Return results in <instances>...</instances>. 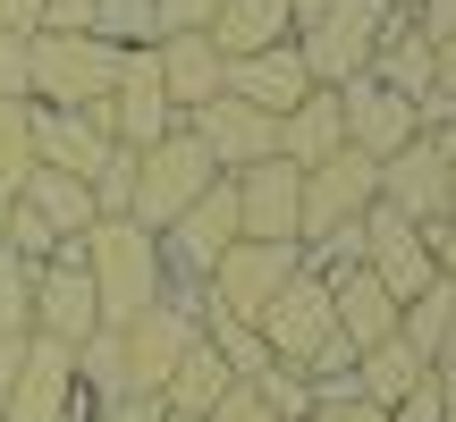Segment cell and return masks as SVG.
Masks as SVG:
<instances>
[{"mask_svg":"<svg viewBox=\"0 0 456 422\" xmlns=\"http://www.w3.org/2000/svg\"><path fill=\"white\" fill-rule=\"evenodd\" d=\"M77 262L94 279V304H102V329H127L144 304L169 296V262H161V237H144L135 220H94L77 237Z\"/></svg>","mask_w":456,"mask_h":422,"instance_id":"6da1fadb","label":"cell"},{"mask_svg":"<svg viewBox=\"0 0 456 422\" xmlns=\"http://www.w3.org/2000/svg\"><path fill=\"white\" fill-rule=\"evenodd\" d=\"M118 60L127 51L102 43V34H34L26 43V101H43V110H94V101H110Z\"/></svg>","mask_w":456,"mask_h":422,"instance_id":"7a4b0ae2","label":"cell"},{"mask_svg":"<svg viewBox=\"0 0 456 422\" xmlns=\"http://www.w3.org/2000/svg\"><path fill=\"white\" fill-rule=\"evenodd\" d=\"M212 178H220V169L203 161V144H195V135H186V127H169L161 144H144V152H135L127 220L144 228V237H161V228L178 220V211L195 203V195H203V186H212Z\"/></svg>","mask_w":456,"mask_h":422,"instance_id":"3957f363","label":"cell"},{"mask_svg":"<svg viewBox=\"0 0 456 422\" xmlns=\"http://www.w3.org/2000/svg\"><path fill=\"white\" fill-rule=\"evenodd\" d=\"M296 254H313V245H330L338 228H355L363 211L380 203V161H363L355 144L338 152V161H322V169H296Z\"/></svg>","mask_w":456,"mask_h":422,"instance_id":"277c9868","label":"cell"},{"mask_svg":"<svg viewBox=\"0 0 456 422\" xmlns=\"http://www.w3.org/2000/svg\"><path fill=\"white\" fill-rule=\"evenodd\" d=\"M203 338V288H169L161 304H144L127 329H118V355H127V389L161 397V380L178 372V355Z\"/></svg>","mask_w":456,"mask_h":422,"instance_id":"5b68a950","label":"cell"},{"mask_svg":"<svg viewBox=\"0 0 456 422\" xmlns=\"http://www.w3.org/2000/svg\"><path fill=\"white\" fill-rule=\"evenodd\" d=\"M380 17H389L380 0H330L322 17H305V26L288 34L296 60H305V77H313V85H330V93H338V85H355L363 68H372Z\"/></svg>","mask_w":456,"mask_h":422,"instance_id":"8992f818","label":"cell"},{"mask_svg":"<svg viewBox=\"0 0 456 422\" xmlns=\"http://www.w3.org/2000/svg\"><path fill=\"white\" fill-rule=\"evenodd\" d=\"M355 262L397 296V304H414V296L440 279V262H431V237L406 220V211H389V203H372V211L355 220Z\"/></svg>","mask_w":456,"mask_h":422,"instance_id":"52a82bcc","label":"cell"},{"mask_svg":"<svg viewBox=\"0 0 456 422\" xmlns=\"http://www.w3.org/2000/svg\"><path fill=\"white\" fill-rule=\"evenodd\" d=\"M296 245H254V237H237L228 254L203 271V312H228V321H262V304H271L279 288H288V271H296Z\"/></svg>","mask_w":456,"mask_h":422,"instance_id":"ba28073f","label":"cell"},{"mask_svg":"<svg viewBox=\"0 0 456 422\" xmlns=\"http://www.w3.org/2000/svg\"><path fill=\"white\" fill-rule=\"evenodd\" d=\"M237 245V186L212 178L178 220L161 228V262H169V288H203V271Z\"/></svg>","mask_w":456,"mask_h":422,"instance_id":"9c48e42d","label":"cell"},{"mask_svg":"<svg viewBox=\"0 0 456 422\" xmlns=\"http://www.w3.org/2000/svg\"><path fill=\"white\" fill-rule=\"evenodd\" d=\"M262 346H271V363H305L322 338H338V321H330V279L313 271V262H296L288 271V288L262 304Z\"/></svg>","mask_w":456,"mask_h":422,"instance_id":"30bf717a","label":"cell"},{"mask_svg":"<svg viewBox=\"0 0 456 422\" xmlns=\"http://www.w3.org/2000/svg\"><path fill=\"white\" fill-rule=\"evenodd\" d=\"M94 397L77 389V346H51V338H26V372H17L0 422H85Z\"/></svg>","mask_w":456,"mask_h":422,"instance_id":"8fae6325","label":"cell"},{"mask_svg":"<svg viewBox=\"0 0 456 422\" xmlns=\"http://www.w3.org/2000/svg\"><path fill=\"white\" fill-rule=\"evenodd\" d=\"M102 127H110V144H127V152H144V144H161L169 127H186V118L169 110V93H161L152 43L118 60V85H110V101H102Z\"/></svg>","mask_w":456,"mask_h":422,"instance_id":"7c38bea8","label":"cell"},{"mask_svg":"<svg viewBox=\"0 0 456 422\" xmlns=\"http://www.w3.org/2000/svg\"><path fill=\"white\" fill-rule=\"evenodd\" d=\"M186 135L203 144V161H212L220 178H237V169H254V161H279V118H262L254 101H237V93L203 101V110L186 118Z\"/></svg>","mask_w":456,"mask_h":422,"instance_id":"4fadbf2b","label":"cell"},{"mask_svg":"<svg viewBox=\"0 0 456 422\" xmlns=\"http://www.w3.org/2000/svg\"><path fill=\"white\" fill-rule=\"evenodd\" d=\"M94 329H102V304H94V279H85L77 245H68L60 262H43V271H34V338L85 346Z\"/></svg>","mask_w":456,"mask_h":422,"instance_id":"5bb4252c","label":"cell"},{"mask_svg":"<svg viewBox=\"0 0 456 422\" xmlns=\"http://www.w3.org/2000/svg\"><path fill=\"white\" fill-rule=\"evenodd\" d=\"M338 118H346V144H355L363 161H389L397 144H414V135H423L414 101H406V93H389L380 77H355V85H338Z\"/></svg>","mask_w":456,"mask_h":422,"instance_id":"9a60e30c","label":"cell"},{"mask_svg":"<svg viewBox=\"0 0 456 422\" xmlns=\"http://www.w3.org/2000/svg\"><path fill=\"white\" fill-rule=\"evenodd\" d=\"M380 203L406 211L414 228L448 220V152L431 144V135H414V144H397L389 161H380Z\"/></svg>","mask_w":456,"mask_h":422,"instance_id":"2e32d148","label":"cell"},{"mask_svg":"<svg viewBox=\"0 0 456 422\" xmlns=\"http://www.w3.org/2000/svg\"><path fill=\"white\" fill-rule=\"evenodd\" d=\"M237 237H254V245H296V169L288 161H254V169H237Z\"/></svg>","mask_w":456,"mask_h":422,"instance_id":"e0dca14e","label":"cell"},{"mask_svg":"<svg viewBox=\"0 0 456 422\" xmlns=\"http://www.w3.org/2000/svg\"><path fill=\"white\" fill-rule=\"evenodd\" d=\"M330 279V321H338V338L355 346H380V338H397V296L380 288L363 262H338V271H322Z\"/></svg>","mask_w":456,"mask_h":422,"instance_id":"ac0fdd59","label":"cell"},{"mask_svg":"<svg viewBox=\"0 0 456 422\" xmlns=\"http://www.w3.org/2000/svg\"><path fill=\"white\" fill-rule=\"evenodd\" d=\"M220 93H237V101H254L262 118H288L296 101L313 93V77H305V60H296V43H271V51H254V60H228V77H220Z\"/></svg>","mask_w":456,"mask_h":422,"instance_id":"d6986e66","label":"cell"},{"mask_svg":"<svg viewBox=\"0 0 456 422\" xmlns=\"http://www.w3.org/2000/svg\"><path fill=\"white\" fill-rule=\"evenodd\" d=\"M152 60H161V93H169V110H178V118H195L203 101H220L228 60L212 51V34H161Z\"/></svg>","mask_w":456,"mask_h":422,"instance_id":"ffe728a7","label":"cell"},{"mask_svg":"<svg viewBox=\"0 0 456 422\" xmlns=\"http://www.w3.org/2000/svg\"><path fill=\"white\" fill-rule=\"evenodd\" d=\"M363 77H380L389 93H406L414 110H423V93H431V34L414 26V9L380 17V43H372V68H363Z\"/></svg>","mask_w":456,"mask_h":422,"instance_id":"44dd1931","label":"cell"},{"mask_svg":"<svg viewBox=\"0 0 456 422\" xmlns=\"http://www.w3.org/2000/svg\"><path fill=\"white\" fill-rule=\"evenodd\" d=\"M338 152H346L338 93H330V85H313V93L279 118V161H288V169H322V161H338Z\"/></svg>","mask_w":456,"mask_h":422,"instance_id":"7402d4cb","label":"cell"},{"mask_svg":"<svg viewBox=\"0 0 456 422\" xmlns=\"http://www.w3.org/2000/svg\"><path fill=\"white\" fill-rule=\"evenodd\" d=\"M203 34H212L220 60H254V51H271V43L296 34V9H288V0H220V17Z\"/></svg>","mask_w":456,"mask_h":422,"instance_id":"603a6c76","label":"cell"},{"mask_svg":"<svg viewBox=\"0 0 456 422\" xmlns=\"http://www.w3.org/2000/svg\"><path fill=\"white\" fill-rule=\"evenodd\" d=\"M228 389H237V380H228V363H220L212 346L195 338V346L178 355V372L161 380V397H152V406H161V422H203V414H212Z\"/></svg>","mask_w":456,"mask_h":422,"instance_id":"cb8c5ba5","label":"cell"},{"mask_svg":"<svg viewBox=\"0 0 456 422\" xmlns=\"http://www.w3.org/2000/svg\"><path fill=\"white\" fill-rule=\"evenodd\" d=\"M17 203H26V211H34V220H43V228H51L60 245H77L85 228L102 220L94 186H85V178H68V169H34V178H26V195H17Z\"/></svg>","mask_w":456,"mask_h":422,"instance_id":"d4e9b609","label":"cell"},{"mask_svg":"<svg viewBox=\"0 0 456 422\" xmlns=\"http://www.w3.org/2000/svg\"><path fill=\"white\" fill-rule=\"evenodd\" d=\"M423 372H431V363L414 355L406 338H380V346H363V355H355V380H346V389H355L363 406H380V414H389L397 397H414V389H423Z\"/></svg>","mask_w":456,"mask_h":422,"instance_id":"484cf974","label":"cell"},{"mask_svg":"<svg viewBox=\"0 0 456 422\" xmlns=\"http://www.w3.org/2000/svg\"><path fill=\"white\" fill-rule=\"evenodd\" d=\"M448 329H456V288H448V279H431V288L414 296V304H397V338H406L423 363H440Z\"/></svg>","mask_w":456,"mask_h":422,"instance_id":"4316f807","label":"cell"},{"mask_svg":"<svg viewBox=\"0 0 456 422\" xmlns=\"http://www.w3.org/2000/svg\"><path fill=\"white\" fill-rule=\"evenodd\" d=\"M34 101H0V203H17L26 195V178H34Z\"/></svg>","mask_w":456,"mask_h":422,"instance_id":"83f0119b","label":"cell"},{"mask_svg":"<svg viewBox=\"0 0 456 422\" xmlns=\"http://www.w3.org/2000/svg\"><path fill=\"white\" fill-rule=\"evenodd\" d=\"M203 346L228 363V380H262L271 372V346H262L254 321H228V312H203Z\"/></svg>","mask_w":456,"mask_h":422,"instance_id":"f1b7e54d","label":"cell"},{"mask_svg":"<svg viewBox=\"0 0 456 422\" xmlns=\"http://www.w3.org/2000/svg\"><path fill=\"white\" fill-rule=\"evenodd\" d=\"M94 34L118 51H144L161 43V17H152V0H94Z\"/></svg>","mask_w":456,"mask_h":422,"instance_id":"f546056e","label":"cell"},{"mask_svg":"<svg viewBox=\"0 0 456 422\" xmlns=\"http://www.w3.org/2000/svg\"><path fill=\"white\" fill-rule=\"evenodd\" d=\"M0 338H34V262L0 245Z\"/></svg>","mask_w":456,"mask_h":422,"instance_id":"4dcf8cb0","label":"cell"},{"mask_svg":"<svg viewBox=\"0 0 456 422\" xmlns=\"http://www.w3.org/2000/svg\"><path fill=\"white\" fill-rule=\"evenodd\" d=\"M245 389H254L279 422H305V414H313V380L296 372V363H271V372H262V380H245Z\"/></svg>","mask_w":456,"mask_h":422,"instance_id":"1f68e13d","label":"cell"},{"mask_svg":"<svg viewBox=\"0 0 456 422\" xmlns=\"http://www.w3.org/2000/svg\"><path fill=\"white\" fill-rule=\"evenodd\" d=\"M152 17H161V34H203L220 17V0H152Z\"/></svg>","mask_w":456,"mask_h":422,"instance_id":"d6a6232c","label":"cell"},{"mask_svg":"<svg viewBox=\"0 0 456 422\" xmlns=\"http://www.w3.org/2000/svg\"><path fill=\"white\" fill-rule=\"evenodd\" d=\"M0 101H26V34H0Z\"/></svg>","mask_w":456,"mask_h":422,"instance_id":"836d02e7","label":"cell"},{"mask_svg":"<svg viewBox=\"0 0 456 422\" xmlns=\"http://www.w3.org/2000/svg\"><path fill=\"white\" fill-rule=\"evenodd\" d=\"M203 422H279V414H271V406H262V397H254V389L237 380V389H228V397H220V406L203 414Z\"/></svg>","mask_w":456,"mask_h":422,"instance_id":"e575fe53","label":"cell"},{"mask_svg":"<svg viewBox=\"0 0 456 422\" xmlns=\"http://www.w3.org/2000/svg\"><path fill=\"white\" fill-rule=\"evenodd\" d=\"M305 422H389V414H380V406H363L355 389H338V397H322V406H313Z\"/></svg>","mask_w":456,"mask_h":422,"instance_id":"d590c367","label":"cell"},{"mask_svg":"<svg viewBox=\"0 0 456 422\" xmlns=\"http://www.w3.org/2000/svg\"><path fill=\"white\" fill-rule=\"evenodd\" d=\"M43 34H94V0H43Z\"/></svg>","mask_w":456,"mask_h":422,"instance_id":"8d00e7d4","label":"cell"},{"mask_svg":"<svg viewBox=\"0 0 456 422\" xmlns=\"http://www.w3.org/2000/svg\"><path fill=\"white\" fill-rule=\"evenodd\" d=\"M431 93L456 110V34H448V43H431Z\"/></svg>","mask_w":456,"mask_h":422,"instance_id":"74e56055","label":"cell"},{"mask_svg":"<svg viewBox=\"0 0 456 422\" xmlns=\"http://www.w3.org/2000/svg\"><path fill=\"white\" fill-rule=\"evenodd\" d=\"M85 422H161V406L152 397H110V406H94Z\"/></svg>","mask_w":456,"mask_h":422,"instance_id":"f35d334b","label":"cell"},{"mask_svg":"<svg viewBox=\"0 0 456 422\" xmlns=\"http://www.w3.org/2000/svg\"><path fill=\"white\" fill-rule=\"evenodd\" d=\"M414 26H423L431 43H448L456 34V0H414Z\"/></svg>","mask_w":456,"mask_h":422,"instance_id":"ab89813d","label":"cell"},{"mask_svg":"<svg viewBox=\"0 0 456 422\" xmlns=\"http://www.w3.org/2000/svg\"><path fill=\"white\" fill-rule=\"evenodd\" d=\"M423 237H431V262H440V279L456 288V220H431Z\"/></svg>","mask_w":456,"mask_h":422,"instance_id":"60d3db41","label":"cell"},{"mask_svg":"<svg viewBox=\"0 0 456 422\" xmlns=\"http://www.w3.org/2000/svg\"><path fill=\"white\" fill-rule=\"evenodd\" d=\"M17 372H26V338H0V406H9Z\"/></svg>","mask_w":456,"mask_h":422,"instance_id":"b9f144b4","label":"cell"},{"mask_svg":"<svg viewBox=\"0 0 456 422\" xmlns=\"http://www.w3.org/2000/svg\"><path fill=\"white\" fill-rule=\"evenodd\" d=\"M431 389H440V422H456V372H440V363H431Z\"/></svg>","mask_w":456,"mask_h":422,"instance_id":"7bdbcfd3","label":"cell"},{"mask_svg":"<svg viewBox=\"0 0 456 422\" xmlns=\"http://www.w3.org/2000/svg\"><path fill=\"white\" fill-rule=\"evenodd\" d=\"M288 9H296V26H305V17H322V9H330V0H288Z\"/></svg>","mask_w":456,"mask_h":422,"instance_id":"ee69618b","label":"cell"},{"mask_svg":"<svg viewBox=\"0 0 456 422\" xmlns=\"http://www.w3.org/2000/svg\"><path fill=\"white\" fill-rule=\"evenodd\" d=\"M440 372H456V329H448V346H440Z\"/></svg>","mask_w":456,"mask_h":422,"instance_id":"f6af8a7d","label":"cell"},{"mask_svg":"<svg viewBox=\"0 0 456 422\" xmlns=\"http://www.w3.org/2000/svg\"><path fill=\"white\" fill-rule=\"evenodd\" d=\"M448 220H456V161H448Z\"/></svg>","mask_w":456,"mask_h":422,"instance_id":"bcb514c9","label":"cell"},{"mask_svg":"<svg viewBox=\"0 0 456 422\" xmlns=\"http://www.w3.org/2000/svg\"><path fill=\"white\" fill-rule=\"evenodd\" d=\"M0 245H9V203H0Z\"/></svg>","mask_w":456,"mask_h":422,"instance_id":"7dc6e473","label":"cell"},{"mask_svg":"<svg viewBox=\"0 0 456 422\" xmlns=\"http://www.w3.org/2000/svg\"><path fill=\"white\" fill-rule=\"evenodd\" d=\"M380 9H414V0H380Z\"/></svg>","mask_w":456,"mask_h":422,"instance_id":"c3c4849f","label":"cell"}]
</instances>
